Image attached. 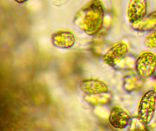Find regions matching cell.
I'll list each match as a JSON object with an SVG mask.
<instances>
[{
	"instance_id": "1",
	"label": "cell",
	"mask_w": 156,
	"mask_h": 131,
	"mask_svg": "<svg viewBox=\"0 0 156 131\" xmlns=\"http://www.w3.org/2000/svg\"><path fill=\"white\" fill-rule=\"evenodd\" d=\"M105 11L100 0H91L75 15L73 23L89 36L100 33L104 27Z\"/></svg>"
},
{
	"instance_id": "2",
	"label": "cell",
	"mask_w": 156,
	"mask_h": 131,
	"mask_svg": "<svg viewBox=\"0 0 156 131\" xmlns=\"http://www.w3.org/2000/svg\"><path fill=\"white\" fill-rule=\"evenodd\" d=\"M156 110V91H146L141 97L138 107V117L146 124L152 122Z\"/></svg>"
},
{
	"instance_id": "3",
	"label": "cell",
	"mask_w": 156,
	"mask_h": 131,
	"mask_svg": "<svg viewBox=\"0 0 156 131\" xmlns=\"http://www.w3.org/2000/svg\"><path fill=\"white\" fill-rule=\"evenodd\" d=\"M136 70L143 79H148L156 70V55L152 52H144L136 59Z\"/></svg>"
},
{
	"instance_id": "4",
	"label": "cell",
	"mask_w": 156,
	"mask_h": 131,
	"mask_svg": "<svg viewBox=\"0 0 156 131\" xmlns=\"http://www.w3.org/2000/svg\"><path fill=\"white\" fill-rule=\"evenodd\" d=\"M149 0H129L127 5L128 20L132 24L140 22L147 15Z\"/></svg>"
},
{
	"instance_id": "5",
	"label": "cell",
	"mask_w": 156,
	"mask_h": 131,
	"mask_svg": "<svg viewBox=\"0 0 156 131\" xmlns=\"http://www.w3.org/2000/svg\"><path fill=\"white\" fill-rule=\"evenodd\" d=\"M74 34L69 30H59L52 35V43L56 47L60 49H69L76 44Z\"/></svg>"
},
{
	"instance_id": "6",
	"label": "cell",
	"mask_w": 156,
	"mask_h": 131,
	"mask_svg": "<svg viewBox=\"0 0 156 131\" xmlns=\"http://www.w3.org/2000/svg\"><path fill=\"white\" fill-rule=\"evenodd\" d=\"M128 53H129V47L127 44L123 42H120L111 47L103 57L104 62L112 66L114 63H115L123 56H126Z\"/></svg>"
},
{
	"instance_id": "7",
	"label": "cell",
	"mask_w": 156,
	"mask_h": 131,
	"mask_svg": "<svg viewBox=\"0 0 156 131\" xmlns=\"http://www.w3.org/2000/svg\"><path fill=\"white\" fill-rule=\"evenodd\" d=\"M130 117L129 114L118 107H114L111 111L109 117L110 123L117 129H124L129 126L130 122Z\"/></svg>"
},
{
	"instance_id": "8",
	"label": "cell",
	"mask_w": 156,
	"mask_h": 131,
	"mask_svg": "<svg viewBox=\"0 0 156 131\" xmlns=\"http://www.w3.org/2000/svg\"><path fill=\"white\" fill-rule=\"evenodd\" d=\"M80 88L85 94H97L108 92V86L98 79H85L81 82Z\"/></svg>"
},
{
	"instance_id": "9",
	"label": "cell",
	"mask_w": 156,
	"mask_h": 131,
	"mask_svg": "<svg viewBox=\"0 0 156 131\" xmlns=\"http://www.w3.org/2000/svg\"><path fill=\"white\" fill-rule=\"evenodd\" d=\"M132 27L136 30L141 32L152 31L156 28V11L149 15H146L140 22L132 24Z\"/></svg>"
},
{
	"instance_id": "10",
	"label": "cell",
	"mask_w": 156,
	"mask_h": 131,
	"mask_svg": "<svg viewBox=\"0 0 156 131\" xmlns=\"http://www.w3.org/2000/svg\"><path fill=\"white\" fill-rule=\"evenodd\" d=\"M143 78L140 75H127L123 81V88L126 91H136L141 89L143 85Z\"/></svg>"
},
{
	"instance_id": "11",
	"label": "cell",
	"mask_w": 156,
	"mask_h": 131,
	"mask_svg": "<svg viewBox=\"0 0 156 131\" xmlns=\"http://www.w3.org/2000/svg\"><path fill=\"white\" fill-rule=\"evenodd\" d=\"M85 100L91 104H106L111 102V95L109 92L97 94H87Z\"/></svg>"
},
{
	"instance_id": "12",
	"label": "cell",
	"mask_w": 156,
	"mask_h": 131,
	"mask_svg": "<svg viewBox=\"0 0 156 131\" xmlns=\"http://www.w3.org/2000/svg\"><path fill=\"white\" fill-rule=\"evenodd\" d=\"M146 123H145L139 117H133L130 120L129 126H130L129 130H145L147 128L146 127Z\"/></svg>"
},
{
	"instance_id": "13",
	"label": "cell",
	"mask_w": 156,
	"mask_h": 131,
	"mask_svg": "<svg viewBox=\"0 0 156 131\" xmlns=\"http://www.w3.org/2000/svg\"><path fill=\"white\" fill-rule=\"evenodd\" d=\"M145 45L150 49H155L156 50V28L148 34L145 40Z\"/></svg>"
},
{
	"instance_id": "14",
	"label": "cell",
	"mask_w": 156,
	"mask_h": 131,
	"mask_svg": "<svg viewBox=\"0 0 156 131\" xmlns=\"http://www.w3.org/2000/svg\"><path fill=\"white\" fill-rule=\"evenodd\" d=\"M15 2H16L17 3H19V4H23V3L26 2H27L28 0H14Z\"/></svg>"
},
{
	"instance_id": "15",
	"label": "cell",
	"mask_w": 156,
	"mask_h": 131,
	"mask_svg": "<svg viewBox=\"0 0 156 131\" xmlns=\"http://www.w3.org/2000/svg\"><path fill=\"white\" fill-rule=\"evenodd\" d=\"M153 89L156 91V77L155 79V81H154V84H153Z\"/></svg>"
}]
</instances>
